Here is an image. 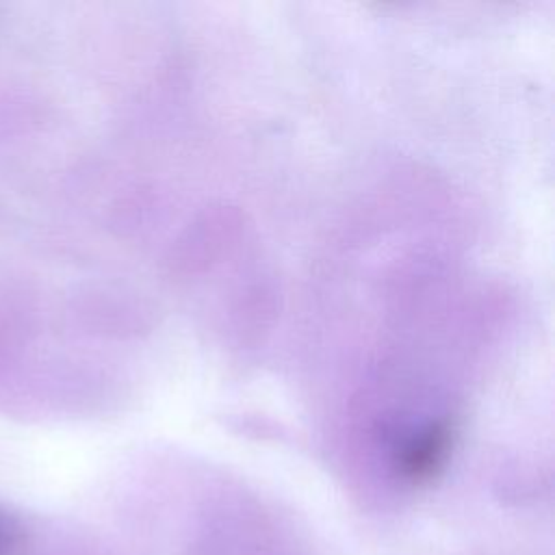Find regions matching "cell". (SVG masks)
Here are the masks:
<instances>
[{
  "label": "cell",
  "mask_w": 555,
  "mask_h": 555,
  "mask_svg": "<svg viewBox=\"0 0 555 555\" xmlns=\"http://www.w3.org/2000/svg\"><path fill=\"white\" fill-rule=\"evenodd\" d=\"M444 434L442 431H429L425 434L405 455V470L412 473L414 477L427 475L434 470V466L438 464V460L444 453Z\"/></svg>",
  "instance_id": "obj_1"
},
{
  "label": "cell",
  "mask_w": 555,
  "mask_h": 555,
  "mask_svg": "<svg viewBox=\"0 0 555 555\" xmlns=\"http://www.w3.org/2000/svg\"><path fill=\"white\" fill-rule=\"evenodd\" d=\"M2 546H4V533H2V529H0V551H2Z\"/></svg>",
  "instance_id": "obj_2"
}]
</instances>
